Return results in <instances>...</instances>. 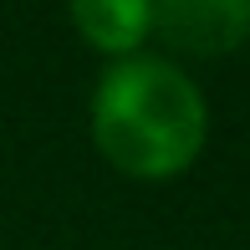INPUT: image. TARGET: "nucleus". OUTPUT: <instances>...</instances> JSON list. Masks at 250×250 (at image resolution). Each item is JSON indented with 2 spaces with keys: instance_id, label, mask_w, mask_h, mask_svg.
<instances>
[{
  "instance_id": "obj_1",
  "label": "nucleus",
  "mask_w": 250,
  "mask_h": 250,
  "mask_svg": "<svg viewBox=\"0 0 250 250\" xmlns=\"http://www.w3.org/2000/svg\"><path fill=\"white\" fill-rule=\"evenodd\" d=\"M87 128L97 153L118 174L158 184L194 168L209 143V102L199 82L168 56H123L107 62L87 102Z\"/></svg>"
},
{
  "instance_id": "obj_2",
  "label": "nucleus",
  "mask_w": 250,
  "mask_h": 250,
  "mask_svg": "<svg viewBox=\"0 0 250 250\" xmlns=\"http://www.w3.org/2000/svg\"><path fill=\"white\" fill-rule=\"evenodd\" d=\"M153 36L179 56H230L250 41V0H153Z\"/></svg>"
},
{
  "instance_id": "obj_3",
  "label": "nucleus",
  "mask_w": 250,
  "mask_h": 250,
  "mask_svg": "<svg viewBox=\"0 0 250 250\" xmlns=\"http://www.w3.org/2000/svg\"><path fill=\"white\" fill-rule=\"evenodd\" d=\"M66 16L77 36L112 62L138 56L153 36V0H66Z\"/></svg>"
}]
</instances>
